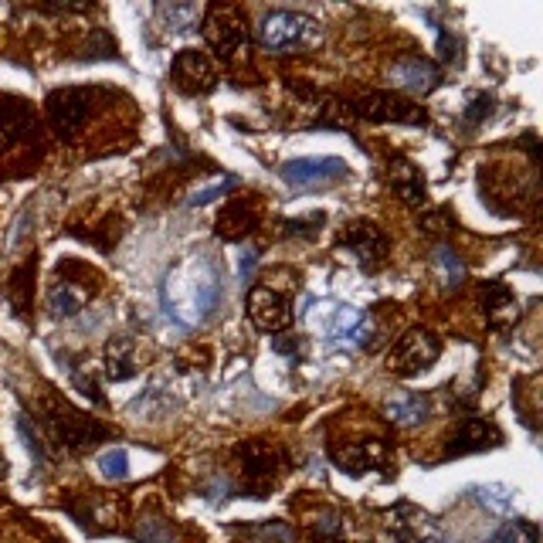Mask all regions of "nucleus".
<instances>
[{"label":"nucleus","instance_id":"obj_1","mask_svg":"<svg viewBox=\"0 0 543 543\" xmlns=\"http://www.w3.org/2000/svg\"><path fill=\"white\" fill-rule=\"evenodd\" d=\"M221 262L211 252H187L160 282V303L180 326H201L221 306Z\"/></svg>","mask_w":543,"mask_h":543},{"label":"nucleus","instance_id":"obj_2","mask_svg":"<svg viewBox=\"0 0 543 543\" xmlns=\"http://www.w3.org/2000/svg\"><path fill=\"white\" fill-rule=\"evenodd\" d=\"M258 41H262L269 51H306V48H316L323 41V28L313 21L309 14H299V11H272L262 17L258 24Z\"/></svg>","mask_w":543,"mask_h":543},{"label":"nucleus","instance_id":"obj_3","mask_svg":"<svg viewBox=\"0 0 543 543\" xmlns=\"http://www.w3.org/2000/svg\"><path fill=\"white\" fill-rule=\"evenodd\" d=\"M99 92L96 89H58L48 96V119L62 143H75L82 136L85 123L92 119Z\"/></svg>","mask_w":543,"mask_h":543},{"label":"nucleus","instance_id":"obj_4","mask_svg":"<svg viewBox=\"0 0 543 543\" xmlns=\"http://www.w3.org/2000/svg\"><path fill=\"white\" fill-rule=\"evenodd\" d=\"M28 146L38 153V119H34V109L17 96H0V160L21 157Z\"/></svg>","mask_w":543,"mask_h":543},{"label":"nucleus","instance_id":"obj_5","mask_svg":"<svg viewBox=\"0 0 543 543\" xmlns=\"http://www.w3.org/2000/svg\"><path fill=\"white\" fill-rule=\"evenodd\" d=\"M438 360V340L428 330H411L404 333L398 343H394L391 357H387V367L394 370V374H421V370H428Z\"/></svg>","mask_w":543,"mask_h":543},{"label":"nucleus","instance_id":"obj_6","mask_svg":"<svg viewBox=\"0 0 543 543\" xmlns=\"http://www.w3.org/2000/svg\"><path fill=\"white\" fill-rule=\"evenodd\" d=\"M204 38L221 58H231L248 41L245 14L238 7H211L204 17Z\"/></svg>","mask_w":543,"mask_h":543},{"label":"nucleus","instance_id":"obj_7","mask_svg":"<svg viewBox=\"0 0 543 543\" xmlns=\"http://www.w3.org/2000/svg\"><path fill=\"white\" fill-rule=\"evenodd\" d=\"M170 79H174L177 89L187 92V96H204V92L214 89L218 72H214L211 55H204V51L197 48H184L174 58V65H170Z\"/></svg>","mask_w":543,"mask_h":543},{"label":"nucleus","instance_id":"obj_8","mask_svg":"<svg viewBox=\"0 0 543 543\" xmlns=\"http://www.w3.org/2000/svg\"><path fill=\"white\" fill-rule=\"evenodd\" d=\"M391 533L401 543H448L442 523L432 513L418 510V506H394L391 510Z\"/></svg>","mask_w":543,"mask_h":543},{"label":"nucleus","instance_id":"obj_9","mask_svg":"<svg viewBox=\"0 0 543 543\" xmlns=\"http://www.w3.org/2000/svg\"><path fill=\"white\" fill-rule=\"evenodd\" d=\"M282 177L286 184L299 187V191H309V187H326L333 180L347 177V163L340 157H306V160H292L282 167Z\"/></svg>","mask_w":543,"mask_h":543},{"label":"nucleus","instance_id":"obj_10","mask_svg":"<svg viewBox=\"0 0 543 543\" xmlns=\"http://www.w3.org/2000/svg\"><path fill=\"white\" fill-rule=\"evenodd\" d=\"M353 112L370 119V123H415V126L428 123V116L415 106V102H408L401 96H391V92L367 96L364 102H357V106H353Z\"/></svg>","mask_w":543,"mask_h":543},{"label":"nucleus","instance_id":"obj_11","mask_svg":"<svg viewBox=\"0 0 543 543\" xmlns=\"http://www.w3.org/2000/svg\"><path fill=\"white\" fill-rule=\"evenodd\" d=\"M340 245L347 248V252L360 262V269H367V272H374L387 258V238L381 235V228H374L370 221L347 224Z\"/></svg>","mask_w":543,"mask_h":543},{"label":"nucleus","instance_id":"obj_12","mask_svg":"<svg viewBox=\"0 0 543 543\" xmlns=\"http://www.w3.org/2000/svg\"><path fill=\"white\" fill-rule=\"evenodd\" d=\"M248 316L258 330L265 333H282L292 323V306L289 299H282L279 292L269 286H255L248 292Z\"/></svg>","mask_w":543,"mask_h":543},{"label":"nucleus","instance_id":"obj_13","mask_svg":"<svg viewBox=\"0 0 543 543\" xmlns=\"http://www.w3.org/2000/svg\"><path fill=\"white\" fill-rule=\"evenodd\" d=\"M255 228H258V208L255 201H245V197H235V201L224 204L218 221H214V231H218V238L224 241H238L252 235Z\"/></svg>","mask_w":543,"mask_h":543},{"label":"nucleus","instance_id":"obj_14","mask_svg":"<svg viewBox=\"0 0 543 543\" xmlns=\"http://www.w3.org/2000/svg\"><path fill=\"white\" fill-rule=\"evenodd\" d=\"M391 82L401 85V89H408V92H428L438 82V72H435V65L425 62V58L404 55L391 68Z\"/></svg>","mask_w":543,"mask_h":543},{"label":"nucleus","instance_id":"obj_15","mask_svg":"<svg viewBox=\"0 0 543 543\" xmlns=\"http://www.w3.org/2000/svg\"><path fill=\"white\" fill-rule=\"evenodd\" d=\"M330 336H333V343H340V347H364L370 340V320L360 313V309L343 306V309H336Z\"/></svg>","mask_w":543,"mask_h":543},{"label":"nucleus","instance_id":"obj_16","mask_svg":"<svg viewBox=\"0 0 543 543\" xmlns=\"http://www.w3.org/2000/svg\"><path fill=\"white\" fill-rule=\"evenodd\" d=\"M496 442H499V435H496V428L489 425V421L469 418V421H462V428L455 432L452 445H448V452H445V455L479 452V448H489V445H496Z\"/></svg>","mask_w":543,"mask_h":543},{"label":"nucleus","instance_id":"obj_17","mask_svg":"<svg viewBox=\"0 0 543 543\" xmlns=\"http://www.w3.org/2000/svg\"><path fill=\"white\" fill-rule=\"evenodd\" d=\"M384 415L398 421L401 428H418L432 418V404H428V398H418V394H401V398H391L384 404Z\"/></svg>","mask_w":543,"mask_h":543},{"label":"nucleus","instance_id":"obj_18","mask_svg":"<svg viewBox=\"0 0 543 543\" xmlns=\"http://www.w3.org/2000/svg\"><path fill=\"white\" fill-rule=\"evenodd\" d=\"M391 187L398 191L401 201H408V204H421V201H425V177H421V170L415 167V163H408V160L394 163Z\"/></svg>","mask_w":543,"mask_h":543},{"label":"nucleus","instance_id":"obj_19","mask_svg":"<svg viewBox=\"0 0 543 543\" xmlns=\"http://www.w3.org/2000/svg\"><path fill=\"white\" fill-rule=\"evenodd\" d=\"M106 370L109 381H126L136 374V343L133 340H112L106 347Z\"/></svg>","mask_w":543,"mask_h":543},{"label":"nucleus","instance_id":"obj_20","mask_svg":"<svg viewBox=\"0 0 543 543\" xmlns=\"http://www.w3.org/2000/svg\"><path fill=\"white\" fill-rule=\"evenodd\" d=\"M85 306V289H79L75 282H62V286H55L51 289V313L55 316H75L79 309Z\"/></svg>","mask_w":543,"mask_h":543},{"label":"nucleus","instance_id":"obj_21","mask_svg":"<svg viewBox=\"0 0 543 543\" xmlns=\"http://www.w3.org/2000/svg\"><path fill=\"white\" fill-rule=\"evenodd\" d=\"M235 533L248 543H292L296 540V533H292V527H286V523H258V527H238Z\"/></svg>","mask_w":543,"mask_h":543},{"label":"nucleus","instance_id":"obj_22","mask_svg":"<svg viewBox=\"0 0 543 543\" xmlns=\"http://www.w3.org/2000/svg\"><path fill=\"white\" fill-rule=\"evenodd\" d=\"M486 543H537V527H533V523H523V520L506 523V527H499Z\"/></svg>","mask_w":543,"mask_h":543},{"label":"nucleus","instance_id":"obj_23","mask_svg":"<svg viewBox=\"0 0 543 543\" xmlns=\"http://www.w3.org/2000/svg\"><path fill=\"white\" fill-rule=\"evenodd\" d=\"M99 469H102V476H106L109 482H123L129 476L126 452H123V448H109V452H102Z\"/></svg>","mask_w":543,"mask_h":543},{"label":"nucleus","instance_id":"obj_24","mask_svg":"<svg viewBox=\"0 0 543 543\" xmlns=\"http://www.w3.org/2000/svg\"><path fill=\"white\" fill-rule=\"evenodd\" d=\"M435 262L445 269V282H448V286H459V282H462V275H465V265H462V258L455 255L448 245H438V248H435Z\"/></svg>","mask_w":543,"mask_h":543},{"label":"nucleus","instance_id":"obj_25","mask_svg":"<svg viewBox=\"0 0 543 543\" xmlns=\"http://www.w3.org/2000/svg\"><path fill=\"white\" fill-rule=\"evenodd\" d=\"M136 537H140V543H170V530L163 527L160 516H146L136 527Z\"/></svg>","mask_w":543,"mask_h":543},{"label":"nucleus","instance_id":"obj_26","mask_svg":"<svg viewBox=\"0 0 543 543\" xmlns=\"http://www.w3.org/2000/svg\"><path fill=\"white\" fill-rule=\"evenodd\" d=\"M326 214H309V221H289L286 224V235H296V238H316V231L323 228Z\"/></svg>","mask_w":543,"mask_h":543},{"label":"nucleus","instance_id":"obj_27","mask_svg":"<svg viewBox=\"0 0 543 543\" xmlns=\"http://www.w3.org/2000/svg\"><path fill=\"white\" fill-rule=\"evenodd\" d=\"M231 187H238V180L235 177H224L221 184H211V187H204L201 194H194L191 204H194V208H204V204H211L214 197H221L224 191H231Z\"/></svg>","mask_w":543,"mask_h":543},{"label":"nucleus","instance_id":"obj_28","mask_svg":"<svg viewBox=\"0 0 543 543\" xmlns=\"http://www.w3.org/2000/svg\"><path fill=\"white\" fill-rule=\"evenodd\" d=\"M435 38H438V58H442V62H452V58L459 55L462 41L452 38V34H448V28H442V24L435 28Z\"/></svg>","mask_w":543,"mask_h":543},{"label":"nucleus","instance_id":"obj_29","mask_svg":"<svg viewBox=\"0 0 543 543\" xmlns=\"http://www.w3.org/2000/svg\"><path fill=\"white\" fill-rule=\"evenodd\" d=\"M489 112H493V99H489V96H476V99L469 102V112H465V123H469V126H479L482 119L489 116Z\"/></svg>","mask_w":543,"mask_h":543},{"label":"nucleus","instance_id":"obj_30","mask_svg":"<svg viewBox=\"0 0 543 543\" xmlns=\"http://www.w3.org/2000/svg\"><path fill=\"white\" fill-rule=\"evenodd\" d=\"M163 17H174V31H184L194 21V7H163Z\"/></svg>","mask_w":543,"mask_h":543},{"label":"nucleus","instance_id":"obj_31","mask_svg":"<svg viewBox=\"0 0 543 543\" xmlns=\"http://www.w3.org/2000/svg\"><path fill=\"white\" fill-rule=\"evenodd\" d=\"M255 262H258V252H252V248H245V252L238 255V275L241 279H248V275H252V269H255Z\"/></svg>","mask_w":543,"mask_h":543}]
</instances>
